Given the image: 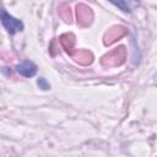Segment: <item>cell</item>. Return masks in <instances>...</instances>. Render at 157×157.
Returning <instances> with one entry per match:
<instances>
[{
    "label": "cell",
    "mask_w": 157,
    "mask_h": 157,
    "mask_svg": "<svg viewBox=\"0 0 157 157\" xmlns=\"http://www.w3.org/2000/svg\"><path fill=\"white\" fill-rule=\"evenodd\" d=\"M15 69H16L17 74H20L21 76H23L26 78H29V77L36 76V74L38 71L37 64L33 63L32 60H23L20 64H17Z\"/></svg>",
    "instance_id": "2"
},
{
    "label": "cell",
    "mask_w": 157,
    "mask_h": 157,
    "mask_svg": "<svg viewBox=\"0 0 157 157\" xmlns=\"http://www.w3.org/2000/svg\"><path fill=\"white\" fill-rule=\"evenodd\" d=\"M109 2L124 13H132L141 5V0H109Z\"/></svg>",
    "instance_id": "3"
},
{
    "label": "cell",
    "mask_w": 157,
    "mask_h": 157,
    "mask_svg": "<svg viewBox=\"0 0 157 157\" xmlns=\"http://www.w3.org/2000/svg\"><path fill=\"white\" fill-rule=\"evenodd\" d=\"M37 85H38V87H39L40 90H43V91L50 90V83H49L48 80L44 78V77H38V78H37Z\"/></svg>",
    "instance_id": "4"
},
{
    "label": "cell",
    "mask_w": 157,
    "mask_h": 157,
    "mask_svg": "<svg viewBox=\"0 0 157 157\" xmlns=\"http://www.w3.org/2000/svg\"><path fill=\"white\" fill-rule=\"evenodd\" d=\"M1 23L4 26V28L6 29V32L11 36L22 32L25 29V25L20 18H16L15 16L10 15L5 9L1 10Z\"/></svg>",
    "instance_id": "1"
}]
</instances>
